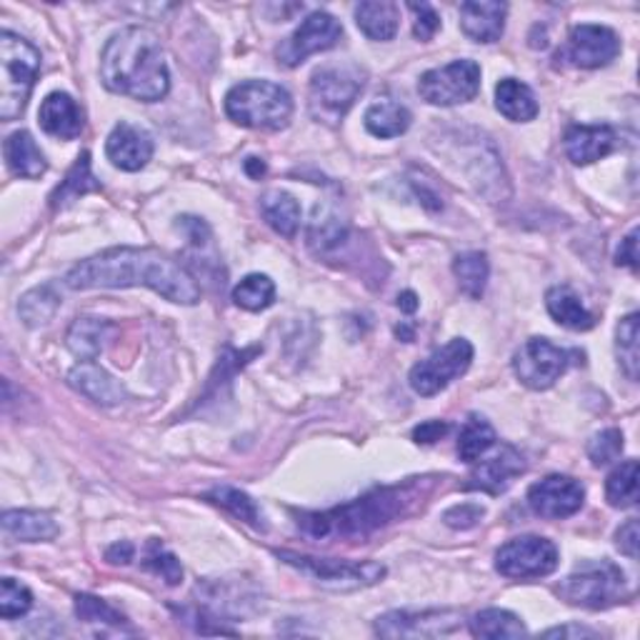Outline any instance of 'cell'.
<instances>
[{
  "mask_svg": "<svg viewBox=\"0 0 640 640\" xmlns=\"http://www.w3.org/2000/svg\"><path fill=\"white\" fill-rule=\"evenodd\" d=\"M75 616L85 623H98V626L100 623L103 626H114V628L128 626V620L120 616L114 605L106 603L103 598H95V595H88V593L75 595Z\"/></svg>",
  "mask_w": 640,
  "mask_h": 640,
  "instance_id": "obj_42",
  "label": "cell"
},
{
  "mask_svg": "<svg viewBox=\"0 0 640 640\" xmlns=\"http://www.w3.org/2000/svg\"><path fill=\"white\" fill-rule=\"evenodd\" d=\"M481 91V66L475 60H453L443 68L423 73L418 81L420 98L430 106L451 108L473 100Z\"/></svg>",
  "mask_w": 640,
  "mask_h": 640,
  "instance_id": "obj_9",
  "label": "cell"
},
{
  "mask_svg": "<svg viewBox=\"0 0 640 640\" xmlns=\"http://www.w3.org/2000/svg\"><path fill=\"white\" fill-rule=\"evenodd\" d=\"M233 300L238 308L258 313L273 306L275 300V283L263 273H250L233 288Z\"/></svg>",
  "mask_w": 640,
  "mask_h": 640,
  "instance_id": "obj_38",
  "label": "cell"
},
{
  "mask_svg": "<svg viewBox=\"0 0 640 640\" xmlns=\"http://www.w3.org/2000/svg\"><path fill=\"white\" fill-rule=\"evenodd\" d=\"M616 263L630 268V271H638V230L630 233L626 240H620Z\"/></svg>",
  "mask_w": 640,
  "mask_h": 640,
  "instance_id": "obj_49",
  "label": "cell"
},
{
  "mask_svg": "<svg viewBox=\"0 0 640 640\" xmlns=\"http://www.w3.org/2000/svg\"><path fill=\"white\" fill-rule=\"evenodd\" d=\"M33 605V593L28 585H23L15 578H3L0 581V616L5 620L21 618L31 611Z\"/></svg>",
  "mask_w": 640,
  "mask_h": 640,
  "instance_id": "obj_43",
  "label": "cell"
},
{
  "mask_svg": "<svg viewBox=\"0 0 640 640\" xmlns=\"http://www.w3.org/2000/svg\"><path fill=\"white\" fill-rule=\"evenodd\" d=\"M366 71L360 66H328L313 73L308 108L316 120L335 126L348 114L358 95L366 88Z\"/></svg>",
  "mask_w": 640,
  "mask_h": 640,
  "instance_id": "obj_7",
  "label": "cell"
},
{
  "mask_svg": "<svg viewBox=\"0 0 640 640\" xmlns=\"http://www.w3.org/2000/svg\"><path fill=\"white\" fill-rule=\"evenodd\" d=\"M496 446V430H493L490 423L481 415H471L465 420V426L458 436V455L465 463H475L486 455L490 448Z\"/></svg>",
  "mask_w": 640,
  "mask_h": 640,
  "instance_id": "obj_35",
  "label": "cell"
},
{
  "mask_svg": "<svg viewBox=\"0 0 640 640\" xmlns=\"http://www.w3.org/2000/svg\"><path fill=\"white\" fill-rule=\"evenodd\" d=\"M546 308L556 323L570 328V331H591L595 325L591 310L583 306L578 293L573 288H568V285H556V288L548 291Z\"/></svg>",
  "mask_w": 640,
  "mask_h": 640,
  "instance_id": "obj_26",
  "label": "cell"
},
{
  "mask_svg": "<svg viewBox=\"0 0 640 640\" xmlns=\"http://www.w3.org/2000/svg\"><path fill=\"white\" fill-rule=\"evenodd\" d=\"M398 5L391 0H368L356 5V23L370 40H393L398 33Z\"/></svg>",
  "mask_w": 640,
  "mask_h": 640,
  "instance_id": "obj_28",
  "label": "cell"
},
{
  "mask_svg": "<svg viewBox=\"0 0 640 640\" xmlns=\"http://www.w3.org/2000/svg\"><path fill=\"white\" fill-rule=\"evenodd\" d=\"M106 155L116 168L135 173L153 158V138L133 123H118L106 141Z\"/></svg>",
  "mask_w": 640,
  "mask_h": 640,
  "instance_id": "obj_18",
  "label": "cell"
},
{
  "mask_svg": "<svg viewBox=\"0 0 640 640\" xmlns=\"http://www.w3.org/2000/svg\"><path fill=\"white\" fill-rule=\"evenodd\" d=\"M411 11L415 13V25L413 36L418 40H430L440 31V19L434 5L428 3H408Z\"/></svg>",
  "mask_w": 640,
  "mask_h": 640,
  "instance_id": "obj_45",
  "label": "cell"
},
{
  "mask_svg": "<svg viewBox=\"0 0 640 640\" xmlns=\"http://www.w3.org/2000/svg\"><path fill=\"white\" fill-rule=\"evenodd\" d=\"M473 363V345L465 339L448 341L443 348L430 353L426 360L411 370V388L423 398L446 391L455 378H461Z\"/></svg>",
  "mask_w": 640,
  "mask_h": 640,
  "instance_id": "obj_11",
  "label": "cell"
},
{
  "mask_svg": "<svg viewBox=\"0 0 640 640\" xmlns=\"http://www.w3.org/2000/svg\"><path fill=\"white\" fill-rule=\"evenodd\" d=\"M211 503L226 508L230 515H236L238 521L248 523L250 528H256V531H265V521H263V513L261 508L256 506V500L248 496V493L238 490V488H230V486H218L213 488L211 493L205 496Z\"/></svg>",
  "mask_w": 640,
  "mask_h": 640,
  "instance_id": "obj_34",
  "label": "cell"
},
{
  "mask_svg": "<svg viewBox=\"0 0 640 640\" xmlns=\"http://www.w3.org/2000/svg\"><path fill=\"white\" fill-rule=\"evenodd\" d=\"M246 170H248L253 178H261L263 173H265V163H263V161H258V158H248V161H246Z\"/></svg>",
  "mask_w": 640,
  "mask_h": 640,
  "instance_id": "obj_53",
  "label": "cell"
},
{
  "mask_svg": "<svg viewBox=\"0 0 640 640\" xmlns=\"http://www.w3.org/2000/svg\"><path fill=\"white\" fill-rule=\"evenodd\" d=\"M469 626H471V633L475 638L500 640V638H525L528 636L523 620L518 618L515 613L503 611V608H488V611L475 613Z\"/></svg>",
  "mask_w": 640,
  "mask_h": 640,
  "instance_id": "obj_32",
  "label": "cell"
},
{
  "mask_svg": "<svg viewBox=\"0 0 640 640\" xmlns=\"http://www.w3.org/2000/svg\"><path fill=\"white\" fill-rule=\"evenodd\" d=\"M133 553H135V548L131 546V543H116V546H110L108 550H106V560L108 564H120V566H126V564H131L133 560Z\"/></svg>",
  "mask_w": 640,
  "mask_h": 640,
  "instance_id": "obj_51",
  "label": "cell"
},
{
  "mask_svg": "<svg viewBox=\"0 0 640 640\" xmlns=\"http://www.w3.org/2000/svg\"><path fill=\"white\" fill-rule=\"evenodd\" d=\"M58 308H60V296L54 285L48 283L25 293L19 303V316L28 328H38L43 323H48V320L56 316Z\"/></svg>",
  "mask_w": 640,
  "mask_h": 640,
  "instance_id": "obj_37",
  "label": "cell"
},
{
  "mask_svg": "<svg viewBox=\"0 0 640 640\" xmlns=\"http://www.w3.org/2000/svg\"><path fill=\"white\" fill-rule=\"evenodd\" d=\"M261 213L275 233L283 238H293L300 226V205L296 198L285 190H268L261 201Z\"/></svg>",
  "mask_w": 640,
  "mask_h": 640,
  "instance_id": "obj_30",
  "label": "cell"
},
{
  "mask_svg": "<svg viewBox=\"0 0 640 640\" xmlns=\"http://www.w3.org/2000/svg\"><path fill=\"white\" fill-rule=\"evenodd\" d=\"M226 114L233 123L256 131H281L293 116L291 93L271 81H246L226 95Z\"/></svg>",
  "mask_w": 640,
  "mask_h": 640,
  "instance_id": "obj_4",
  "label": "cell"
},
{
  "mask_svg": "<svg viewBox=\"0 0 640 640\" xmlns=\"http://www.w3.org/2000/svg\"><path fill=\"white\" fill-rule=\"evenodd\" d=\"M453 273L458 278V285L469 298H481L483 291L488 285L490 275V263L486 253H478V250H471V253L458 256L453 261Z\"/></svg>",
  "mask_w": 640,
  "mask_h": 640,
  "instance_id": "obj_36",
  "label": "cell"
},
{
  "mask_svg": "<svg viewBox=\"0 0 640 640\" xmlns=\"http://www.w3.org/2000/svg\"><path fill=\"white\" fill-rule=\"evenodd\" d=\"M458 628V611H391L376 620V636L380 638H440Z\"/></svg>",
  "mask_w": 640,
  "mask_h": 640,
  "instance_id": "obj_14",
  "label": "cell"
},
{
  "mask_svg": "<svg viewBox=\"0 0 640 640\" xmlns=\"http://www.w3.org/2000/svg\"><path fill=\"white\" fill-rule=\"evenodd\" d=\"M616 131L611 126H570L564 135L566 155L576 166H591L616 151Z\"/></svg>",
  "mask_w": 640,
  "mask_h": 640,
  "instance_id": "obj_19",
  "label": "cell"
},
{
  "mask_svg": "<svg viewBox=\"0 0 640 640\" xmlns=\"http://www.w3.org/2000/svg\"><path fill=\"white\" fill-rule=\"evenodd\" d=\"M506 3L496 0H469L461 5V28L475 43H496L506 31Z\"/></svg>",
  "mask_w": 640,
  "mask_h": 640,
  "instance_id": "obj_21",
  "label": "cell"
},
{
  "mask_svg": "<svg viewBox=\"0 0 640 640\" xmlns=\"http://www.w3.org/2000/svg\"><path fill=\"white\" fill-rule=\"evenodd\" d=\"M348 238V221L331 203L316 205L313 218L308 223V244L316 253H331Z\"/></svg>",
  "mask_w": 640,
  "mask_h": 640,
  "instance_id": "obj_24",
  "label": "cell"
},
{
  "mask_svg": "<svg viewBox=\"0 0 640 640\" xmlns=\"http://www.w3.org/2000/svg\"><path fill=\"white\" fill-rule=\"evenodd\" d=\"M100 78L108 91L133 100L155 103L170 91L166 54L149 28H123L106 43L100 56Z\"/></svg>",
  "mask_w": 640,
  "mask_h": 640,
  "instance_id": "obj_2",
  "label": "cell"
},
{
  "mask_svg": "<svg viewBox=\"0 0 640 640\" xmlns=\"http://www.w3.org/2000/svg\"><path fill=\"white\" fill-rule=\"evenodd\" d=\"M71 291L151 288L178 306H195L201 288L193 275L155 248H110L73 265L66 275Z\"/></svg>",
  "mask_w": 640,
  "mask_h": 640,
  "instance_id": "obj_1",
  "label": "cell"
},
{
  "mask_svg": "<svg viewBox=\"0 0 640 640\" xmlns=\"http://www.w3.org/2000/svg\"><path fill=\"white\" fill-rule=\"evenodd\" d=\"M605 498L613 508H633L638 503V461L620 463L605 481Z\"/></svg>",
  "mask_w": 640,
  "mask_h": 640,
  "instance_id": "obj_39",
  "label": "cell"
},
{
  "mask_svg": "<svg viewBox=\"0 0 640 640\" xmlns=\"http://www.w3.org/2000/svg\"><path fill=\"white\" fill-rule=\"evenodd\" d=\"M285 566H293L308 576L310 581L328 588V591H360L370 588L386 578V566L376 560H335V558H313L300 553L278 550L275 553Z\"/></svg>",
  "mask_w": 640,
  "mask_h": 640,
  "instance_id": "obj_8",
  "label": "cell"
},
{
  "mask_svg": "<svg viewBox=\"0 0 640 640\" xmlns=\"http://www.w3.org/2000/svg\"><path fill=\"white\" fill-rule=\"evenodd\" d=\"M573 358H583V353L558 348L548 339H531L515 353L513 370L523 386L533 391H548L570 368V363H578Z\"/></svg>",
  "mask_w": 640,
  "mask_h": 640,
  "instance_id": "obj_10",
  "label": "cell"
},
{
  "mask_svg": "<svg viewBox=\"0 0 640 640\" xmlns=\"http://www.w3.org/2000/svg\"><path fill=\"white\" fill-rule=\"evenodd\" d=\"M143 566L149 568L151 573L161 576L168 585H178L180 581H183V566H180V560L155 538L149 541V546H145Z\"/></svg>",
  "mask_w": 640,
  "mask_h": 640,
  "instance_id": "obj_41",
  "label": "cell"
},
{
  "mask_svg": "<svg viewBox=\"0 0 640 640\" xmlns=\"http://www.w3.org/2000/svg\"><path fill=\"white\" fill-rule=\"evenodd\" d=\"M3 528L11 538L21 543L54 541L60 533L54 515H48L46 510H5Z\"/></svg>",
  "mask_w": 640,
  "mask_h": 640,
  "instance_id": "obj_25",
  "label": "cell"
},
{
  "mask_svg": "<svg viewBox=\"0 0 640 640\" xmlns=\"http://www.w3.org/2000/svg\"><path fill=\"white\" fill-rule=\"evenodd\" d=\"M623 453V434L618 428H608V430H601V434H595L591 438V443H588V458H591L593 465H608V463H616Z\"/></svg>",
  "mask_w": 640,
  "mask_h": 640,
  "instance_id": "obj_44",
  "label": "cell"
},
{
  "mask_svg": "<svg viewBox=\"0 0 640 640\" xmlns=\"http://www.w3.org/2000/svg\"><path fill=\"white\" fill-rule=\"evenodd\" d=\"M478 465L471 471L469 483H465V490H483L490 493V496H500L510 488L518 475L525 473V461L523 455L515 451L513 446H500L490 458H483V461H475Z\"/></svg>",
  "mask_w": 640,
  "mask_h": 640,
  "instance_id": "obj_17",
  "label": "cell"
},
{
  "mask_svg": "<svg viewBox=\"0 0 640 640\" xmlns=\"http://www.w3.org/2000/svg\"><path fill=\"white\" fill-rule=\"evenodd\" d=\"M558 568L556 543L541 535H521L508 541L496 553V570L500 576L513 581H528V578H546Z\"/></svg>",
  "mask_w": 640,
  "mask_h": 640,
  "instance_id": "obj_12",
  "label": "cell"
},
{
  "mask_svg": "<svg viewBox=\"0 0 640 640\" xmlns=\"http://www.w3.org/2000/svg\"><path fill=\"white\" fill-rule=\"evenodd\" d=\"M483 513H486V510H483V506L478 503H461V506H453L451 510H446L443 521L446 525L458 528V531H469V528H473L481 521Z\"/></svg>",
  "mask_w": 640,
  "mask_h": 640,
  "instance_id": "obj_46",
  "label": "cell"
},
{
  "mask_svg": "<svg viewBox=\"0 0 640 640\" xmlns=\"http://www.w3.org/2000/svg\"><path fill=\"white\" fill-rule=\"evenodd\" d=\"M3 155L13 176L25 180H36L40 176H46L48 161L28 131H15L8 135L3 143Z\"/></svg>",
  "mask_w": 640,
  "mask_h": 640,
  "instance_id": "obj_23",
  "label": "cell"
},
{
  "mask_svg": "<svg viewBox=\"0 0 640 640\" xmlns=\"http://www.w3.org/2000/svg\"><path fill=\"white\" fill-rule=\"evenodd\" d=\"M341 38L343 25L335 21L331 13H310L308 19L300 23V28L278 48V63H283L285 68H296L306 58L335 48Z\"/></svg>",
  "mask_w": 640,
  "mask_h": 640,
  "instance_id": "obj_13",
  "label": "cell"
},
{
  "mask_svg": "<svg viewBox=\"0 0 640 640\" xmlns=\"http://www.w3.org/2000/svg\"><path fill=\"white\" fill-rule=\"evenodd\" d=\"M618 54H620V38L616 31H611L608 25L583 23L570 31L566 48L560 50L556 60H568L570 66L593 71V68L608 66L611 60L618 58Z\"/></svg>",
  "mask_w": 640,
  "mask_h": 640,
  "instance_id": "obj_15",
  "label": "cell"
},
{
  "mask_svg": "<svg viewBox=\"0 0 640 640\" xmlns=\"http://www.w3.org/2000/svg\"><path fill=\"white\" fill-rule=\"evenodd\" d=\"M616 546L620 548L623 556H628L630 560L638 558V521L636 518H630V521H626L618 528Z\"/></svg>",
  "mask_w": 640,
  "mask_h": 640,
  "instance_id": "obj_48",
  "label": "cell"
},
{
  "mask_svg": "<svg viewBox=\"0 0 640 640\" xmlns=\"http://www.w3.org/2000/svg\"><path fill=\"white\" fill-rule=\"evenodd\" d=\"M68 383H71L78 393H83L91 401L100 405H118L126 401V388L120 380L108 374L106 368H100L95 360H81L78 366L68 374Z\"/></svg>",
  "mask_w": 640,
  "mask_h": 640,
  "instance_id": "obj_20",
  "label": "cell"
},
{
  "mask_svg": "<svg viewBox=\"0 0 640 640\" xmlns=\"http://www.w3.org/2000/svg\"><path fill=\"white\" fill-rule=\"evenodd\" d=\"M558 595L570 605L588 611H605L630 598L626 573L611 560L583 564L558 585Z\"/></svg>",
  "mask_w": 640,
  "mask_h": 640,
  "instance_id": "obj_6",
  "label": "cell"
},
{
  "mask_svg": "<svg viewBox=\"0 0 640 640\" xmlns=\"http://www.w3.org/2000/svg\"><path fill=\"white\" fill-rule=\"evenodd\" d=\"M38 73V50L25 38L3 31V36H0V118H21L25 106H28Z\"/></svg>",
  "mask_w": 640,
  "mask_h": 640,
  "instance_id": "obj_5",
  "label": "cell"
},
{
  "mask_svg": "<svg viewBox=\"0 0 640 640\" xmlns=\"http://www.w3.org/2000/svg\"><path fill=\"white\" fill-rule=\"evenodd\" d=\"M638 335H640V318L638 313L626 316L618 323L616 331V351H618V360L626 376L630 380H638V370H640V351H638Z\"/></svg>",
  "mask_w": 640,
  "mask_h": 640,
  "instance_id": "obj_40",
  "label": "cell"
},
{
  "mask_svg": "<svg viewBox=\"0 0 640 640\" xmlns=\"http://www.w3.org/2000/svg\"><path fill=\"white\" fill-rule=\"evenodd\" d=\"M38 123L48 135L60 141H73L83 133V114L68 93H50L40 103Z\"/></svg>",
  "mask_w": 640,
  "mask_h": 640,
  "instance_id": "obj_22",
  "label": "cell"
},
{
  "mask_svg": "<svg viewBox=\"0 0 640 640\" xmlns=\"http://www.w3.org/2000/svg\"><path fill=\"white\" fill-rule=\"evenodd\" d=\"M546 638H598V633L583 626H564V628H550L543 633Z\"/></svg>",
  "mask_w": 640,
  "mask_h": 640,
  "instance_id": "obj_50",
  "label": "cell"
},
{
  "mask_svg": "<svg viewBox=\"0 0 640 640\" xmlns=\"http://www.w3.org/2000/svg\"><path fill=\"white\" fill-rule=\"evenodd\" d=\"M496 106L513 123H528V120L538 116L535 93L531 91V85L518 81V78H503L496 85Z\"/></svg>",
  "mask_w": 640,
  "mask_h": 640,
  "instance_id": "obj_27",
  "label": "cell"
},
{
  "mask_svg": "<svg viewBox=\"0 0 640 640\" xmlns=\"http://www.w3.org/2000/svg\"><path fill=\"white\" fill-rule=\"evenodd\" d=\"M448 434H451V423L426 420V423H420V426L413 430V440L418 446H434V443H438L440 438H446Z\"/></svg>",
  "mask_w": 640,
  "mask_h": 640,
  "instance_id": "obj_47",
  "label": "cell"
},
{
  "mask_svg": "<svg viewBox=\"0 0 640 640\" xmlns=\"http://www.w3.org/2000/svg\"><path fill=\"white\" fill-rule=\"evenodd\" d=\"M411 110L395 100H378L366 110V128L376 138H398L411 128Z\"/></svg>",
  "mask_w": 640,
  "mask_h": 640,
  "instance_id": "obj_31",
  "label": "cell"
},
{
  "mask_svg": "<svg viewBox=\"0 0 640 640\" xmlns=\"http://www.w3.org/2000/svg\"><path fill=\"white\" fill-rule=\"evenodd\" d=\"M415 500V483L405 486H386L360 496L351 503L323 510V513H300L298 528L310 538H366L378 528L401 518Z\"/></svg>",
  "mask_w": 640,
  "mask_h": 640,
  "instance_id": "obj_3",
  "label": "cell"
},
{
  "mask_svg": "<svg viewBox=\"0 0 640 640\" xmlns=\"http://www.w3.org/2000/svg\"><path fill=\"white\" fill-rule=\"evenodd\" d=\"M93 190H100V183L91 173V155L83 153L81 158L75 161V166L68 170L63 183L54 190V195H50V205H54L56 211H60V208L71 205L85 193H93Z\"/></svg>",
  "mask_w": 640,
  "mask_h": 640,
  "instance_id": "obj_33",
  "label": "cell"
},
{
  "mask_svg": "<svg viewBox=\"0 0 640 640\" xmlns=\"http://www.w3.org/2000/svg\"><path fill=\"white\" fill-rule=\"evenodd\" d=\"M585 488L570 475H546L528 488V506L535 515L560 521V518L576 515L583 508Z\"/></svg>",
  "mask_w": 640,
  "mask_h": 640,
  "instance_id": "obj_16",
  "label": "cell"
},
{
  "mask_svg": "<svg viewBox=\"0 0 640 640\" xmlns=\"http://www.w3.org/2000/svg\"><path fill=\"white\" fill-rule=\"evenodd\" d=\"M108 333H110L108 320L83 316L78 318L71 325V331H68V348H71L75 358L95 360L100 356L103 345H106Z\"/></svg>",
  "mask_w": 640,
  "mask_h": 640,
  "instance_id": "obj_29",
  "label": "cell"
},
{
  "mask_svg": "<svg viewBox=\"0 0 640 640\" xmlns=\"http://www.w3.org/2000/svg\"><path fill=\"white\" fill-rule=\"evenodd\" d=\"M418 306H420V300L413 291H405V293H401V296H398V308H401L403 313H415Z\"/></svg>",
  "mask_w": 640,
  "mask_h": 640,
  "instance_id": "obj_52",
  "label": "cell"
}]
</instances>
